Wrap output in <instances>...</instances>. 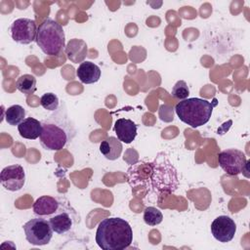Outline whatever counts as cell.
I'll return each mask as SVG.
<instances>
[{
    "label": "cell",
    "instance_id": "30bf717a",
    "mask_svg": "<svg viewBox=\"0 0 250 250\" xmlns=\"http://www.w3.org/2000/svg\"><path fill=\"white\" fill-rule=\"evenodd\" d=\"M235 232L236 224L229 216H219L211 224V233L219 242H229L234 237Z\"/></svg>",
    "mask_w": 250,
    "mask_h": 250
},
{
    "label": "cell",
    "instance_id": "8fae6325",
    "mask_svg": "<svg viewBox=\"0 0 250 250\" xmlns=\"http://www.w3.org/2000/svg\"><path fill=\"white\" fill-rule=\"evenodd\" d=\"M49 222L56 233L63 234L71 229L74 224V219L72 217L71 211L65 208H62L60 210L59 207L55 215L49 219Z\"/></svg>",
    "mask_w": 250,
    "mask_h": 250
},
{
    "label": "cell",
    "instance_id": "ba28073f",
    "mask_svg": "<svg viewBox=\"0 0 250 250\" xmlns=\"http://www.w3.org/2000/svg\"><path fill=\"white\" fill-rule=\"evenodd\" d=\"M37 25L34 20L28 18H20L15 20L10 26L11 37L17 43L28 45L36 38Z\"/></svg>",
    "mask_w": 250,
    "mask_h": 250
},
{
    "label": "cell",
    "instance_id": "d6986e66",
    "mask_svg": "<svg viewBox=\"0 0 250 250\" xmlns=\"http://www.w3.org/2000/svg\"><path fill=\"white\" fill-rule=\"evenodd\" d=\"M17 89L25 95H31L36 91V78L31 74H22L16 81Z\"/></svg>",
    "mask_w": 250,
    "mask_h": 250
},
{
    "label": "cell",
    "instance_id": "3957f363",
    "mask_svg": "<svg viewBox=\"0 0 250 250\" xmlns=\"http://www.w3.org/2000/svg\"><path fill=\"white\" fill-rule=\"evenodd\" d=\"M146 164L148 171L145 177H150L149 185L154 190L172 193L178 188L177 170L163 153H159L152 162Z\"/></svg>",
    "mask_w": 250,
    "mask_h": 250
},
{
    "label": "cell",
    "instance_id": "e0dca14e",
    "mask_svg": "<svg viewBox=\"0 0 250 250\" xmlns=\"http://www.w3.org/2000/svg\"><path fill=\"white\" fill-rule=\"evenodd\" d=\"M67 58L73 62H79L84 60L87 54V45L83 40L72 39L66 46Z\"/></svg>",
    "mask_w": 250,
    "mask_h": 250
},
{
    "label": "cell",
    "instance_id": "7c38bea8",
    "mask_svg": "<svg viewBox=\"0 0 250 250\" xmlns=\"http://www.w3.org/2000/svg\"><path fill=\"white\" fill-rule=\"evenodd\" d=\"M114 132L120 142L130 144L137 136V125L130 119L119 118L114 123Z\"/></svg>",
    "mask_w": 250,
    "mask_h": 250
},
{
    "label": "cell",
    "instance_id": "ffe728a7",
    "mask_svg": "<svg viewBox=\"0 0 250 250\" xmlns=\"http://www.w3.org/2000/svg\"><path fill=\"white\" fill-rule=\"evenodd\" d=\"M163 220V215L161 211L155 207L148 206L144 211V221L146 225L153 227L159 225Z\"/></svg>",
    "mask_w": 250,
    "mask_h": 250
},
{
    "label": "cell",
    "instance_id": "5bb4252c",
    "mask_svg": "<svg viewBox=\"0 0 250 250\" xmlns=\"http://www.w3.org/2000/svg\"><path fill=\"white\" fill-rule=\"evenodd\" d=\"M60 207V202L53 196L43 195L38 197L33 203V213L39 217L55 214Z\"/></svg>",
    "mask_w": 250,
    "mask_h": 250
},
{
    "label": "cell",
    "instance_id": "6da1fadb",
    "mask_svg": "<svg viewBox=\"0 0 250 250\" xmlns=\"http://www.w3.org/2000/svg\"><path fill=\"white\" fill-rule=\"evenodd\" d=\"M39 141L46 150H61L76 136L74 123L67 114L64 104L41 121Z\"/></svg>",
    "mask_w": 250,
    "mask_h": 250
},
{
    "label": "cell",
    "instance_id": "52a82bcc",
    "mask_svg": "<svg viewBox=\"0 0 250 250\" xmlns=\"http://www.w3.org/2000/svg\"><path fill=\"white\" fill-rule=\"evenodd\" d=\"M218 162L220 167L230 176L247 172L248 161L244 152L236 148H228L218 154Z\"/></svg>",
    "mask_w": 250,
    "mask_h": 250
},
{
    "label": "cell",
    "instance_id": "277c9868",
    "mask_svg": "<svg viewBox=\"0 0 250 250\" xmlns=\"http://www.w3.org/2000/svg\"><path fill=\"white\" fill-rule=\"evenodd\" d=\"M213 107L214 104L207 100L188 98L176 104L175 111L181 121L192 128H197L210 120Z\"/></svg>",
    "mask_w": 250,
    "mask_h": 250
},
{
    "label": "cell",
    "instance_id": "8992f818",
    "mask_svg": "<svg viewBox=\"0 0 250 250\" xmlns=\"http://www.w3.org/2000/svg\"><path fill=\"white\" fill-rule=\"evenodd\" d=\"M22 228L26 240L36 246L48 244L54 232L50 222L42 218L31 219L27 221Z\"/></svg>",
    "mask_w": 250,
    "mask_h": 250
},
{
    "label": "cell",
    "instance_id": "5b68a950",
    "mask_svg": "<svg viewBox=\"0 0 250 250\" xmlns=\"http://www.w3.org/2000/svg\"><path fill=\"white\" fill-rule=\"evenodd\" d=\"M64 41L62 26L56 21L47 19L38 26L35 42L45 55H59L64 48Z\"/></svg>",
    "mask_w": 250,
    "mask_h": 250
},
{
    "label": "cell",
    "instance_id": "ac0fdd59",
    "mask_svg": "<svg viewBox=\"0 0 250 250\" xmlns=\"http://www.w3.org/2000/svg\"><path fill=\"white\" fill-rule=\"evenodd\" d=\"M25 109L20 104H13L5 111V119L9 125H19L25 118Z\"/></svg>",
    "mask_w": 250,
    "mask_h": 250
},
{
    "label": "cell",
    "instance_id": "7a4b0ae2",
    "mask_svg": "<svg viewBox=\"0 0 250 250\" xmlns=\"http://www.w3.org/2000/svg\"><path fill=\"white\" fill-rule=\"evenodd\" d=\"M95 239L104 250H123L131 245L133 230L127 221L118 217H108L100 222Z\"/></svg>",
    "mask_w": 250,
    "mask_h": 250
},
{
    "label": "cell",
    "instance_id": "4fadbf2b",
    "mask_svg": "<svg viewBox=\"0 0 250 250\" xmlns=\"http://www.w3.org/2000/svg\"><path fill=\"white\" fill-rule=\"evenodd\" d=\"M101 68L96 63L89 61L82 62L76 70L78 79L84 84H93L98 82L101 78Z\"/></svg>",
    "mask_w": 250,
    "mask_h": 250
},
{
    "label": "cell",
    "instance_id": "9c48e42d",
    "mask_svg": "<svg viewBox=\"0 0 250 250\" xmlns=\"http://www.w3.org/2000/svg\"><path fill=\"white\" fill-rule=\"evenodd\" d=\"M0 182L7 190H20L25 183V173L22 166L13 164L3 168L0 174Z\"/></svg>",
    "mask_w": 250,
    "mask_h": 250
},
{
    "label": "cell",
    "instance_id": "44dd1931",
    "mask_svg": "<svg viewBox=\"0 0 250 250\" xmlns=\"http://www.w3.org/2000/svg\"><path fill=\"white\" fill-rule=\"evenodd\" d=\"M40 104L46 110L55 111L60 106V101L56 94L54 93H45L40 98Z\"/></svg>",
    "mask_w": 250,
    "mask_h": 250
},
{
    "label": "cell",
    "instance_id": "7402d4cb",
    "mask_svg": "<svg viewBox=\"0 0 250 250\" xmlns=\"http://www.w3.org/2000/svg\"><path fill=\"white\" fill-rule=\"evenodd\" d=\"M172 97L178 100H185L188 99L189 95V89L186 81L184 80H179L177 83L173 86L172 91H171Z\"/></svg>",
    "mask_w": 250,
    "mask_h": 250
},
{
    "label": "cell",
    "instance_id": "9a60e30c",
    "mask_svg": "<svg viewBox=\"0 0 250 250\" xmlns=\"http://www.w3.org/2000/svg\"><path fill=\"white\" fill-rule=\"evenodd\" d=\"M41 122L33 117H27L18 125V130L23 139L36 140L41 134Z\"/></svg>",
    "mask_w": 250,
    "mask_h": 250
},
{
    "label": "cell",
    "instance_id": "2e32d148",
    "mask_svg": "<svg viewBox=\"0 0 250 250\" xmlns=\"http://www.w3.org/2000/svg\"><path fill=\"white\" fill-rule=\"evenodd\" d=\"M101 153L108 160H116L122 152V144L115 137H108L100 145Z\"/></svg>",
    "mask_w": 250,
    "mask_h": 250
}]
</instances>
